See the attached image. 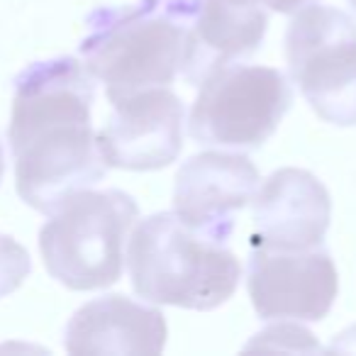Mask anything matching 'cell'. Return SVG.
<instances>
[{"mask_svg":"<svg viewBox=\"0 0 356 356\" xmlns=\"http://www.w3.org/2000/svg\"><path fill=\"white\" fill-rule=\"evenodd\" d=\"M288 71L312 113L337 127L356 124V20L330 6L302 8L286 30Z\"/></svg>","mask_w":356,"mask_h":356,"instance_id":"obj_6","label":"cell"},{"mask_svg":"<svg viewBox=\"0 0 356 356\" xmlns=\"http://www.w3.org/2000/svg\"><path fill=\"white\" fill-rule=\"evenodd\" d=\"M113 115L98 129L105 161L124 171H159L184 149L186 108L168 86L110 100Z\"/></svg>","mask_w":356,"mask_h":356,"instance_id":"obj_8","label":"cell"},{"mask_svg":"<svg viewBox=\"0 0 356 356\" xmlns=\"http://www.w3.org/2000/svg\"><path fill=\"white\" fill-rule=\"evenodd\" d=\"M3 173H6V154H3V144H0V181H3Z\"/></svg>","mask_w":356,"mask_h":356,"instance_id":"obj_15","label":"cell"},{"mask_svg":"<svg viewBox=\"0 0 356 356\" xmlns=\"http://www.w3.org/2000/svg\"><path fill=\"white\" fill-rule=\"evenodd\" d=\"M291 105L293 86L283 71L232 61L200 81L188 132L205 147L259 149L276 134Z\"/></svg>","mask_w":356,"mask_h":356,"instance_id":"obj_5","label":"cell"},{"mask_svg":"<svg viewBox=\"0 0 356 356\" xmlns=\"http://www.w3.org/2000/svg\"><path fill=\"white\" fill-rule=\"evenodd\" d=\"M200 13L203 0H137L90 10L79 54L105 86L108 103L186 76Z\"/></svg>","mask_w":356,"mask_h":356,"instance_id":"obj_2","label":"cell"},{"mask_svg":"<svg viewBox=\"0 0 356 356\" xmlns=\"http://www.w3.org/2000/svg\"><path fill=\"white\" fill-rule=\"evenodd\" d=\"M166 317L154 302L122 293L100 296L81 305L64 330L69 354H161Z\"/></svg>","mask_w":356,"mask_h":356,"instance_id":"obj_11","label":"cell"},{"mask_svg":"<svg viewBox=\"0 0 356 356\" xmlns=\"http://www.w3.org/2000/svg\"><path fill=\"white\" fill-rule=\"evenodd\" d=\"M252 242L281 249H310L325 244L332 220V198L315 173L278 168L259 186Z\"/></svg>","mask_w":356,"mask_h":356,"instance_id":"obj_10","label":"cell"},{"mask_svg":"<svg viewBox=\"0 0 356 356\" xmlns=\"http://www.w3.org/2000/svg\"><path fill=\"white\" fill-rule=\"evenodd\" d=\"M74 56L32 61L17 74L8 144L25 205L51 215L66 198L108 173L93 129L95 83Z\"/></svg>","mask_w":356,"mask_h":356,"instance_id":"obj_1","label":"cell"},{"mask_svg":"<svg viewBox=\"0 0 356 356\" xmlns=\"http://www.w3.org/2000/svg\"><path fill=\"white\" fill-rule=\"evenodd\" d=\"M139 220L134 198L118 188H86L66 198L40 229V254L69 291H98L120 281L124 242Z\"/></svg>","mask_w":356,"mask_h":356,"instance_id":"obj_4","label":"cell"},{"mask_svg":"<svg viewBox=\"0 0 356 356\" xmlns=\"http://www.w3.org/2000/svg\"><path fill=\"white\" fill-rule=\"evenodd\" d=\"M32 271L27 249L8 234H0V300L15 293Z\"/></svg>","mask_w":356,"mask_h":356,"instance_id":"obj_13","label":"cell"},{"mask_svg":"<svg viewBox=\"0 0 356 356\" xmlns=\"http://www.w3.org/2000/svg\"><path fill=\"white\" fill-rule=\"evenodd\" d=\"M247 288L264 322H320L337 300L339 276L322 244L281 249L252 242Z\"/></svg>","mask_w":356,"mask_h":356,"instance_id":"obj_7","label":"cell"},{"mask_svg":"<svg viewBox=\"0 0 356 356\" xmlns=\"http://www.w3.org/2000/svg\"><path fill=\"white\" fill-rule=\"evenodd\" d=\"M225 3H234V6L244 8H264L268 13H281V15H296L298 10L320 3V0H225Z\"/></svg>","mask_w":356,"mask_h":356,"instance_id":"obj_14","label":"cell"},{"mask_svg":"<svg viewBox=\"0 0 356 356\" xmlns=\"http://www.w3.org/2000/svg\"><path fill=\"white\" fill-rule=\"evenodd\" d=\"M127 271L139 298L198 312L225 305L242 278L227 242L188 225L176 210L137 220L127 239Z\"/></svg>","mask_w":356,"mask_h":356,"instance_id":"obj_3","label":"cell"},{"mask_svg":"<svg viewBox=\"0 0 356 356\" xmlns=\"http://www.w3.org/2000/svg\"><path fill=\"white\" fill-rule=\"evenodd\" d=\"M259 181V168L247 154H195L176 171L173 210L193 227L229 242L234 232V213L252 203Z\"/></svg>","mask_w":356,"mask_h":356,"instance_id":"obj_9","label":"cell"},{"mask_svg":"<svg viewBox=\"0 0 356 356\" xmlns=\"http://www.w3.org/2000/svg\"><path fill=\"white\" fill-rule=\"evenodd\" d=\"M349 6H351V8H354V10H356V0H349Z\"/></svg>","mask_w":356,"mask_h":356,"instance_id":"obj_16","label":"cell"},{"mask_svg":"<svg viewBox=\"0 0 356 356\" xmlns=\"http://www.w3.org/2000/svg\"><path fill=\"white\" fill-rule=\"evenodd\" d=\"M266 27L268 10L264 8L203 0V13L195 27L193 56L184 79L191 86H200V81L218 66L249 59L261 49Z\"/></svg>","mask_w":356,"mask_h":356,"instance_id":"obj_12","label":"cell"}]
</instances>
